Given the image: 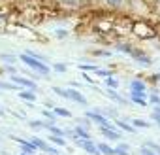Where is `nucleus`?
<instances>
[{
	"label": "nucleus",
	"instance_id": "1",
	"mask_svg": "<svg viewBox=\"0 0 160 155\" xmlns=\"http://www.w3.org/2000/svg\"><path fill=\"white\" fill-rule=\"evenodd\" d=\"M19 61H21L27 68L34 70L38 76H49V72H51V66H47V62H42V61H38V59L27 55V53H21V55H19Z\"/></svg>",
	"mask_w": 160,
	"mask_h": 155
},
{
	"label": "nucleus",
	"instance_id": "2",
	"mask_svg": "<svg viewBox=\"0 0 160 155\" xmlns=\"http://www.w3.org/2000/svg\"><path fill=\"white\" fill-rule=\"evenodd\" d=\"M10 82H12V83H15L19 89H30V91H36V89H38L36 82H32L30 78L19 76V74H15V76H10Z\"/></svg>",
	"mask_w": 160,
	"mask_h": 155
},
{
	"label": "nucleus",
	"instance_id": "3",
	"mask_svg": "<svg viewBox=\"0 0 160 155\" xmlns=\"http://www.w3.org/2000/svg\"><path fill=\"white\" fill-rule=\"evenodd\" d=\"M73 142H75V146H77V147H81L83 151H87V155H100L98 146H96V142H92V138H89V140L75 138Z\"/></svg>",
	"mask_w": 160,
	"mask_h": 155
},
{
	"label": "nucleus",
	"instance_id": "4",
	"mask_svg": "<svg viewBox=\"0 0 160 155\" xmlns=\"http://www.w3.org/2000/svg\"><path fill=\"white\" fill-rule=\"evenodd\" d=\"M66 95L70 100L77 102V104H81V106H87V97L79 91V89H73V87H66Z\"/></svg>",
	"mask_w": 160,
	"mask_h": 155
},
{
	"label": "nucleus",
	"instance_id": "5",
	"mask_svg": "<svg viewBox=\"0 0 160 155\" xmlns=\"http://www.w3.org/2000/svg\"><path fill=\"white\" fill-rule=\"evenodd\" d=\"M12 140H15L19 146H21V153H27V155H36V147L32 146V142L30 140H25V138H21V136H12Z\"/></svg>",
	"mask_w": 160,
	"mask_h": 155
},
{
	"label": "nucleus",
	"instance_id": "6",
	"mask_svg": "<svg viewBox=\"0 0 160 155\" xmlns=\"http://www.w3.org/2000/svg\"><path fill=\"white\" fill-rule=\"evenodd\" d=\"M130 57L138 62V64H141V66H151L152 64V61H151V57L149 55H145L143 51H139V49H132V53H130Z\"/></svg>",
	"mask_w": 160,
	"mask_h": 155
},
{
	"label": "nucleus",
	"instance_id": "7",
	"mask_svg": "<svg viewBox=\"0 0 160 155\" xmlns=\"http://www.w3.org/2000/svg\"><path fill=\"white\" fill-rule=\"evenodd\" d=\"M98 131H100V134H102L106 140L121 142V138H122V134H121V131H117V127H113V129H98Z\"/></svg>",
	"mask_w": 160,
	"mask_h": 155
},
{
	"label": "nucleus",
	"instance_id": "8",
	"mask_svg": "<svg viewBox=\"0 0 160 155\" xmlns=\"http://www.w3.org/2000/svg\"><path fill=\"white\" fill-rule=\"evenodd\" d=\"M130 100L134 102V104H138V106H147L149 102H147V93H136V91H130Z\"/></svg>",
	"mask_w": 160,
	"mask_h": 155
},
{
	"label": "nucleus",
	"instance_id": "9",
	"mask_svg": "<svg viewBox=\"0 0 160 155\" xmlns=\"http://www.w3.org/2000/svg\"><path fill=\"white\" fill-rule=\"evenodd\" d=\"M19 99L25 100V102H28V104H34V102L38 100L36 91H30V89H21V91H19Z\"/></svg>",
	"mask_w": 160,
	"mask_h": 155
},
{
	"label": "nucleus",
	"instance_id": "10",
	"mask_svg": "<svg viewBox=\"0 0 160 155\" xmlns=\"http://www.w3.org/2000/svg\"><path fill=\"white\" fill-rule=\"evenodd\" d=\"M30 142H32V146H34L38 151H45V153H47V149H49V146H51L47 140H43V138H40V136H32Z\"/></svg>",
	"mask_w": 160,
	"mask_h": 155
},
{
	"label": "nucleus",
	"instance_id": "11",
	"mask_svg": "<svg viewBox=\"0 0 160 155\" xmlns=\"http://www.w3.org/2000/svg\"><path fill=\"white\" fill-rule=\"evenodd\" d=\"M113 123H115V127H119L122 132H130V134H134V132H136V129L132 127V123H128V121H124V119H119V117H117Z\"/></svg>",
	"mask_w": 160,
	"mask_h": 155
},
{
	"label": "nucleus",
	"instance_id": "12",
	"mask_svg": "<svg viewBox=\"0 0 160 155\" xmlns=\"http://www.w3.org/2000/svg\"><path fill=\"white\" fill-rule=\"evenodd\" d=\"M73 134H75V138H81V140H89V138H91L89 129H85V127H81V125L73 127Z\"/></svg>",
	"mask_w": 160,
	"mask_h": 155
},
{
	"label": "nucleus",
	"instance_id": "13",
	"mask_svg": "<svg viewBox=\"0 0 160 155\" xmlns=\"http://www.w3.org/2000/svg\"><path fill=\"white\" fill-rule=\"evenodd\" d=\"M130 91H136V93H147V83L141 82V80H134V82H130Z\"/></svg>",
	"mask_w": 160,
	"mask_h": 155
},
{
	"label": "nucleus",
	"instance_id": "14",
	"mask_svg": "<svg viewBox=\"0 0 160 155\" xmlns=\"http://www.w3.org/2000/svg\"><path fill=\"white\" fill-rule=\"evenodd\" d=\"M53 114H55L57 117H66V119H72V117H73L72 112H70L68 108H62V106H55V108H53Z\"/></svg>",
	"mask_w": 160,
	"mask_h": 155
},
{
	"label": "nucleus",
	"instance_id": "15",
	"mask_svg": "<svg viewBox=\"0 0 160 155\" xmlns=\"http://www.w3.org/2000/svg\"><path fill=\"white\" fill-rule=\"evenodd\" d=\"M96 146H98L100 155H115V147H111L108 142H100V144H96Z\"/></svg>",
	"mask_w": 160,
	"mask_h": 155
},
{
	"label": "nucleus",
	"instance_id": "16",
	"mask_svg": "<svg viewBox=\"0 0 160 155\" xmlns=\"http://www.w3.org/2000/svg\"><path fill=\"white\" fill-rule=\"evenodd\" d=\"M108 97H109L113 102H117V104H126V99H122L115 89H108Z\"/></svg>",
	"mask_w": 160,
	"mask_h": 155
},
{
	"label": "nucleus",
	"instance_id": "17",
	"mask_svg": "<svg viewBox=\"0 0 160 155\" xmlns=\"http://www.w3.org/2000/svg\"><path fill=\"white\" fill-rule=\"evenodd\" d=\"M47 142H51V144H55V146H58V147H64V146H66V138H64V136L49 134V140H47Z\"/></svg>",
	"mask_w": 160,
	"mask_h": 155
},
{
	"label": "nucleus",
	"instance_id": "18",
	"mask_svg": "<svg viewBox=\"0 0 160 155\" xmlns=\"http://www.w3.org/2000/svg\"><path fill=\"white\" fill-rule=\"evenodd\" d=\"M115 155H130V147H128V144L119 142L117 147H115Z\"/></svg>",
	"mask_w": 160,
	"mask_h": 155
},
{
	"label": "nucleus",
	"instance_id": "19",
	"mask_svg": "<svg viewBox=\"0 0 160 155\" xmlns=\"http://www.w3.org/2000/svg\"><path fill=\"white\" fill-rule=\"evenodd\" d=\"M104 83H106V87H108V89H115V91L119 89V80H117V78H113V76L106 78Z\"/></svg>",
	"mask_w": 160,
	"mask_h": 155
},
{
	"label": "nucleus",
	"instance_id": "20",
	"mask_svg": "<svg viewBox=\"0 0 160 155\" xmlns=\"http://www.w3.org/2000/svg\"><path fill=\"white\" fill-rule=\"evenodd\" d=\"M19 87L15 85V83H12V82H0V91H17ZM21 91V89H19Z\"/></svg>",
	"mask_w": 160,
	"mask_h": 155
},
{
	"label": "nucleus",
	"instance_id": "21",
	"mask_svg": "<svg viewBox=\"0 0 160 155\" xmlns=\"http://www.w3.org/2000/svg\"><path fill=\"white\" fill-rule=\"evenodd\" d=\"M132 127H134V129H149L151 125H149V121H145V119H132Z\"/></svg>",
	"mask_w": 160,
	"mask_h": 155
},
{
	"label": "nucleus",
	"instance_id": "22",
	"mask_svg": "<svg viewBox=\"0 0 160 155\" xmlns=\"http://www.w3.org/2000/svg\"><path fill=\"white\" fill-rule=\"evenodd\" d=\"M0 61H4L6 64H13L17 61V57L12 55V53H0Z\"/></svg>",
	"mask_w": 160,
	"mask_h": 155
},
{
	"label": "nucleus",
	"instance_id": "23",
	"mask_svg": "<svg viewBox=\"0 0 160 155\" xmlns=\"http://www.w3.org/2000/svg\"><path fill=\"white\" fill-rule=\"evenodd\" d=\"M42 115H43L45 121H51V123H55V119H57V115L53 114V110H47V108L42 110Z\"/></svg>",
	"mask_w": 160,
	"mask_h": 155
},
{
	"label": "nucleus",
	"instance_id": "24",
	"mask_svg": "<svg viewBox=\"0 0 160 155\" xmlns=\"http://www.w3.org/2000/svg\"><path fill=\"white\" fill-rule=\"evenodd\" d=\"M117 49L119 51H122V53H126V55H130L132 53V49H134V45H130V44H117Z\"/></svg>",
	"mask_w": 160,
	"mask_h": 155
},
{
	"label": "nucleus",
	"instance_id": "25",
	"mask_svg": "<svg viewBox=\"0 0 160 155\" xmlns=\"http://www.w3.org/2000/svg\"><path fill=\"white\" fill-rule=\"evenodd\" d=\"M51 68H53L55 72H58V74H64V72L68 70V64H66V62H55Z\"/></svg>",
	"mask_w": 160,
	"mask_h": 155
},
{
	"label": "nucleus",
	"instance_id": "26",
	"mask_svg": "<svg viewBox=\"0 0 160 155\" xmlns=\"http://www.w3.org/2000/svg\"><path fill=\"white\" fill-rule=\"evenodd\" d=\"M28 127H32L34 131L43 129V119H30V121H28Z\"/></svg>",
	"mask_w": 160,
	"mask_h": 155
},
{
	"label": "nucleus",
	"instance_id": "27",
	"mask_svg": "<svg viewBox=\"0 0 160 155\" xmlns=\"http://www.w3.org/2000/svg\"><path fill=\"white\" fill-rule=\"evenodd\" d=\"M147 102H149V104H152V106H160V97H158L156 93L147 95Z\"/></svg>",
	"mask_w": 160,
	"mask_h": 155
},
{
	"label": "nucleus",
	"instance_id": "28",
	"mask_svg": "<svg viewBox=\"0 0 160 155\" xmlns=\"http://www.w3.org/2000/svg\"><path fill=\"white\" fill-rule=\"evenodd\" d=\"M77 68L81 72H96L98 70V66H94V64H79Z\"/></svg>",
	"mask_w": 160,
	"mask_h": 155
},
{
	"label": "nucleus",
	"instance_id": "29",
	"mask_svg": "<svg viewBox=\"0 0 160 155\" xmlns=\"http://www.w3.org/2000/svg\"><path fill=\"white\" fill-rule=\"evenodd\" d=\"M53 93H55V95H58L60 99H68L66 89H62V87H58V85H55V87H53Z\"/></svg>",
	"mask_w": 160,
	"mask_h": 155
},
{
	"label": "nucleus",
	"instance_id": "30",
	"mask_svg": "<svg viewBox=\"0 0 160 155\" xmlns=\"http://www.w3.org/2000/svg\"><path fill=\"white\" fill-rule=\"evenodd\" d=\"M94 74H96V76H100V78H104V80H106V78H109V76H111V72H109V70H104V68H98V70H96Z\"/></svg>",
	"mask_w": 160,
	"mask_h": 155
},
{
	"label": "nucleus",
	"instance_id": "31",
	"mask_svg": "<svg viewBox=\"0 0 160 155\" xmlns=\"http://www.w3.org/2000/svg\"><path fill=\"white\" fill-rule=\"evenodd\" d=\"M139 155H156L151 147H147V146H141L139 147Z\"/></svg>",
	"mask_w": 160,
	"mask_h": 155
},
{
	"label": "nucleus",
	"instance_id": "32",
	"mask_svg": "<svg viewBox=\"0 0 160 155\" xmlns=\"http://www.w3.org/2000/svg\"><path fill=\"white\" fill-rule=\"evenodd\" d=\"M77 123L81 125V127H85V129H89V127L92 125V123H91V119H87V117H79V119H77Z\"/></svg>",
	"mask_w": 160,
	"mask_h": 155
},
{
	"label": "nucleus",
	"instance_id": "33",
	"mask_svg": "<svg viewBox=\"0 0 160 155\" xmlns=\"http://www.w3.org/2000/svg\"><path fill=\"white\" fill-rule=\"evenodd\" d=\"M55 36H57L58 40H62V38L68 36V30H64V29H57V30H55Z\"/></svg>",
	"mask_w": 160,
	"mask_h": 155
},
{
	"label": "nucleus",
	"instance_id": "34",
	"mask_svg": "<svg viewBox=\"0 0 160 155\" xmlns=\"http://www.w3.org/2000/svg\"><path fill=\"white\" fill-rule=\"evenodd\" d=\"M4 72H8L10 76H15V74H17V70H15L13 64H6V66H4Z\"/></svg>",
	"mask_w": 160,
	"mask_h": 155
},
{
	"label": "nucleus",
	"instance_id": "35",
	"mask_svg": "<svg viewBox=\"0 0 160 155\" xmlns=\"http://www.w3.org/2000/svg\"><path fill=\"white\" fill-rule=\"evenodd\" d=\"M151 117H152V119H160V106H154V108H152Z\"/></svg>",
	"mask_w": 160,
	"mask_h": 155
},
{
	"label": "nucleus",
	"instance_id": "36",
	"mask_svg": "<svg viewBox=\"0 0 160 155\" xmlns=\"http://www.w3.org/2000/svg\"><path fill=\"white\" fill-rule=\"evenodd\" d=\"M106 2H108L111 8H119V6H122V0H106Z\"/></svg>",
	"mask_w": 160,
	"mask_h": 155
},
{
	"label": "nucleus",
	"instance_id": "37",
	"mask_svg": "<svg viewBox=\"0 0 160 155\" xmlns=\"http://www.w3.org/2000/svg\"><path fill=\"white\" fill-rule=\"evenodd\" d=\"M94 55H96V57H111L109 51H94Z\"/></svg>",
	"mask_w": 160,
	"mask_h": 155
},
{
	"label": "nucleus",
	"instance_id": "38",
	"mask_svg": "<svg viewBox=\"0 0 160 155\" xmlns=\"http://www.w3.org/2000/svg\"><path fill=\"white\" fill-rule=\"evenodd\" d=\"M83 80H85V82H87V83H91V85H92V83H94V82H92V78H91V76H89V74H87V72H83Z\"/></svg>",
	"mask_w": 160,
	"mask_h": 155
},
{
	"label": "nucleus",
	"instance_id": "39",
	"mask_svg": "<svg viewBox=\"0 0 160 155\" xmlns=\"http://www.w3.org/2000/svg\"><path fill=\"white\" fill-rule=\"evenodd\" d=\"M152 80H154V82H160V72H158V74H154V76H152Z\"/></svg>",
	"mask_w": 160,
	"mask_h": 155
},
{
	"label": "nucleus",
	"instance_id": "40",
	"mask_svg": "<svg viewBox=\"0 0 160 155\" xmlns=\"http://www.w3.org/2000/svg\"><path fill=\"white\" fill-rule=\"evenodd\" d=\"M4 115H6V112H4L2 108H0V117H4Z\"/></svg>",
	"mask_w": 160,
	"mask_h": 155
},
{
	"label": "nucleus",
	"instance_id": "41",
	"mask_svg": "<svg viewBox=\"0 0 160 155\" xmlns=\"http://www.w3.org/2000/svg\"><path fill=\"white\" fill-rule=\"evenodd\" d=\"M21 155H27V153H21Z\"/></svg>",
	"mask_w": 160,
	"mask_h": 155
}]
</instances>
